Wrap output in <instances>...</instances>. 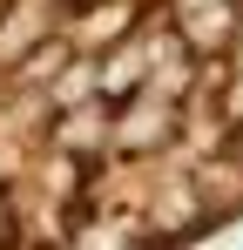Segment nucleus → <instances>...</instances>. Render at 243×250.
Returning <instances> with one entry per match:
<instances>
[{
  "mask_svg": "<svg viewBox=\"0 0 243 250\" xmlns=\"http://www.w3.org/2000/svg\"><path fill=\"white\" fill-rule=\"evenodd\" d=\"M20 244V216H14V196L0 189V250H14Z\"/></svg>",
  "mask_w": 243,
  "mask_h": 250,
  "instance_id": "5",
  "label": "nucleus"
},
{
  "mask_svg": "<svg viewBox=\"0 0 243 250\" xmlns=\"http://www.w3.org/2000/svg\"><path fill=\"white\" fill-rule=\"evenodd\" d=\"M68 61H75V47H68V34H47V41H40V47H27V54H20V61L7 68V75H14L20 88H40V75H61Z\"/></svg>",
  "mask_w": 243,
  "mask_h": 250,
  "instance_id": "4",
  "label": "nucleus"
},
{
  "mask_svg": "<svg viewBox=\"0 0 243 250\" xmlns=\"http://www.w3.org/2000/svg\"><path fill=\"white\" fill-rule=\"evenodd\" d=\"M54 156H68V163H101V156H108V108H101V102L54 108Z\"/></svg>",
  "mask_w": 243,
  "mask_h": 250,
  "instance_id": "2",
  "label": "nucleus"
},
{
  "mask_svg": "<svg viewBox=\"0 0 243 250\" xmlns=\"http://www.w3.org/2000/svg\"><path fill=\"white\" fill-rule=\"evenodd\" d=\"M135 21H142V7L135 0H108V7H88L81 14V34H68L75 54H95V47H122L135 34Z\"/></svg>",
  "mask_w": 243,
  "mask_h": 250,
  "instance_id": "3",
  "label": "nucleus"
},
{
  "mask_svg": "<svg viewBox=\"0 0 243 250\" xmlns=\"http://www.w3.org/2000/svg\"><path fill=\"white\" fill-rule=\"evenodd\" d=\"M176 135H182V108H169L156 95H135V102L108 108V149L115 156H156Z\"/></svg>",
  "mask_w": 243,
  "mask_h": 250,
  "instance_id": "1",
  "label": "nucleus"
}]
</instances>
